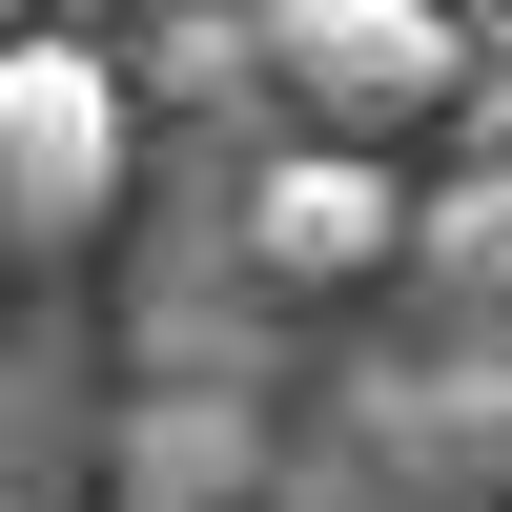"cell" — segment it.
Wrapping results in <instances>:
<instances>
[{"mask_svg": "<svg viewBox=\"0 0 512 512\" xmlns=\"http://www.w3.org/2000/svg\"><path fill=\"white\" fill-rule=\"evenodd\" d=\"M410 226H431V205H410L369 144H287L226 246H246V287H410Z\"/></svg>", "mask_w": 512, "mask_h": 512, "instance_id": "3957f363", "label": "cell"}, {"mask_svg": "<svg viewBox=\"0 0 512 512\" xmlns=\"http://www.w3.org/2000/svg\"><path fill=\"white\" fill-rule=\"evenodd\" d=\"M246 472H267V431H246L226 390H144L123 410V512H226Z\"/></svg>", "mask_w": 512, "mask_h": 512, "instance_id": "8992f818", "label": "cell"}, {"mask_svg": "<svg viewBox=\"0 0 512 512\" xmlns=\"http://www.w3.org/2000/svg\"><path fill=\"white\" fill-rule=\"evenodd\" d=\"M123 226V62L103 41H0V246H103Z\"/></svg>", "mask_w": 512, "mask_h": 512, "instance_id": "7a4b0ae2", "label": "cell"}, {"mask_svg": "<svg viewBox=\"0 0 512 512\" xmlns=\"http://www.w3.org/2000/svg\"><path fill=\"white\" fill-rule=\"evenodd\" d=\"M0 41H62V0H0Z\"/></svg>", "mask_w": 512, "mask_h": 512, "instance_id": "52a82bcc", "label": "cell"}, {"mask_svg": "<svg viewBox=\"0 0 512 512\" xmlns=\"http://www.w3.org/2000/svg\"><path fill=\"white\" fill-rule=\"evenodd\" d=\"M267 103L308 123V144L390 164V123L472 103V41H451V0H267Z\"/></svg>", "mask_w": 512, "mask_h": 512, "instance_id": "6da1fadb", "label": "cell"}, {"mask_svg": "<svg viewBox=\"0 0 512 512\" xmlns=\"http://www.w3.org/2000/svg\"><path fill=\"white\" fill-rule=\"evenodd\" d=\"M410 287H431V328H451V349H512V164H451V185H431Z\"/></svg>", "mask_w": 512, "mask_h": 512, "instance_id": "5b68a950", "label": "cell"}, {"mask_svg": "<svg viewBox=\"0 0 512 512\" xmlns=\"http://www.w3.org/2000/svg\"><path fill=\"white\" fill-rule=\"evenodd\" d=\"M369 451L410 492H512V349H431V369H369Z\"/></svg>", "mask_w": 512, "mask_h": 512, "instance_id": "277c9868", "label": "cell"}]
</instances>
